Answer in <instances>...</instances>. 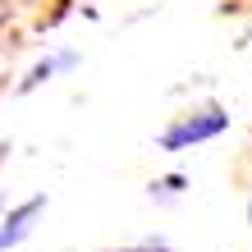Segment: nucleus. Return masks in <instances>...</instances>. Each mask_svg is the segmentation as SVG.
Returning a JSON list of instances; mask_svg holds the SVG:
<instances>
[{
    "label": "nucleus",
    "mask_w": 252,
    "mask_h": 252,
    "mask_svg": "<svg viewBox=\"0 0 252 252\" xmlns=\"http://www.w3.org/2000/svg\"><path fill=\"white\" fill-rule=\"evenodd\" d=\"M41 206H46V197H41V192H37V197H28L23 206H14V211H9V220L0 225V252L19 248L28 234H32V220H37V211H41Z\"/></svg>",
    "instance_id": "obj_2"
},
{
    "label": "nucleus",
    "mask_w": 252,
    "mask_h": 252,
    "mask_svg": "<svg viewBox=\"0 0 252 252\" xmlns=\"http://www.w3.org/2000/svg\"><path fill=\"white\" fill-rule=\"evenodd\" d=\"M73 60H78V55H73V51H60V55H51V60H41L32 73H28V78H23V92H32V87H41V83H46V78H55V73H60V69H69Z\"/></svg>",
    "instance_id": "obj_3"
},
{
    "label": "nucleus",
    "mask_w": 252,
    "mask_h": 252,
    "mask_svg": "<svg viewBox=\"0 0 252 252\" xmlns=\"http://www.w3.org/2000/svg\"><path fill=\"white\" fill-rule=\"evenodd\" d=\"M110 252H174V248H170V243H156V239H152V243H138V248H110Z\"/></svg>",
    "instance_id": "obj_5"
},
{
    "label": "nucleus",
    "mask_w": 252,
    "mask_h": 252,
    "mask_svg": "<svg viewBox=\"0 0 252 252\" xmlns=\"http://www.w3.org/2000/svg\"><path fill=\"white\" fill-rule=\"evenodd\" d=\"M225 128H229V110L225 106H202V110L179 115V120L156 138V147L160 152H192V147H202V142H216Z\"/></svg>",
    "instance_id": "obj_1"
},
{
    "label": "nucleus",
    "mask_w": 252,
    "mask_h": 252,
    "mask_svg": "<svg viewBox=\"0 0 252 252\" xmlns=\"http://www.w3.org/2000/svg\"><path fill=\"white\" fill-rule=\"evenodd\" d=\"M184 174H165V179H156L152 184V197H174V192H184Z\"/></svg>",
    "instance_id": "obj_4"
}]
</instances>
